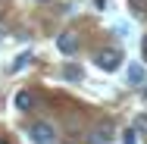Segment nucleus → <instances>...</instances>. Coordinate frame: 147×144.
<instances>
[{
    "label": "nucleus",
    "mask_w": 147,
    "mask_h": 144,
    "mask_svg": "<svg viewBox=\"0 0 147 144\" xmlns=\"http://www.w3.org/2000/svg\"><path fill=\"white\" fill-rule=\"evenodd\" d=\"M28 135H31L34 144H53V141H57V132H53L50 122H31Z\"/></svg>",
    "instance_id": "f257e3e1"
},
{
    "label": "nucleus",
    "mask_w": 147,
    "mask_h": 144,
    "mask_svg": "<svg viewBox=\"0 0 147 144\" xmlns=\"http://www.w3.org/2000/svg\"><path fill=\"white\" fill-rule=\"evenodd\" d=\"M94 63H97L103 72H116L119 66H122V53H119V50H113V47H107V50H100V53L94 57Z\"/></svg>",
    "instance_id": "f03ea898"
},
{
    "label": "nucleus",
    "mask_w": 147,
    "mask_h": 144,
    "mask_svg": "<svg viewBox=\"0 0 147 144\" xmlns=\"http://www.w3.org/2000/svg\"><path fill=\"white\" fill-rule=\"evenodd\" d=\"M57 47H59V53H66V57L75 53V50H78V34H75V31H63L57 38Z\"/></svg>",
    "instance_id": "7ed1b4c3"
},
{
    "label": "nucleus",
    "mask_w": 147,
    "mask_h": 144,
    "mask_svg": "<svg viewBox=\"0 0 147 144\" xmlns=\"http://www.w3.org/2000/svg\"><path fill=\"white\" fill-rule=\"evenodd\" d=\"M110 141H113V125H110V122L97 125V128L88 135V144H110Z\"/></svg>",
    "instance_id": "20e7f679"
},
{
    "label": "nucleus",
    "mask_w": 147,
    "mask_h": 144,
    "mask_svg": "<svg viewBox=\"0 0 147 144\" xmlns=\"http://www.w3.org/2000/svg\"><path fill=\"white\" fill-rule=\"evenodd\" d=\"M13 107H16L19 113H28L31 107H34V94H31L28 88H22V91H16V97H13Z\"/></svg>",
    "instance_id": "39448f33"
},
{
    "label": "nucleus",
    "mask_w": 147,
    "mask_h": 144,
    "mask_svg": "<svg viewBox=\"0 0 147 144\" xmlns=\"http://www.w3.org/2000/svg\"><path fill=\"white\" fill-rule=\"evenodd\" d=\"M141 78H144V69H141V66H131V69H128V82H131V85H141Z\"/></svg>",
    "instance_id": "423d86ee"
},
{
    "label": "nucleus",
    "mask_w": 147,
    "mask_h": 144,
    "mask_svg": "<svg viewBox=\"0 0 147 144\" xmlns=\"http://www.w3.org/2000/svg\"><path fill=\"white\" fill-rule=\"evenodd\" d=\"M63 75H66V78H72V82H82V69H78V66H66V69H63Z\"/></svg>",
    "instance_id": "0eeeda50"
},
{
    "label": "nucleus",
    "mask_w": 147,
    "mask_h": 144,
    "mask_svg": "<svg viewBox=\"0 0 147 144\" xmlns=\"http://www.w3.org/2000/svg\"><path fill=\"white\" fill-rule=\"evenodd\" d=\"M28 59H31V53H28V50H25V53H19V59L13 63V69H25V66H28Z\"/></svg>",
    "instance_id": "6e6552de"
},
{
    "label": "nucleus",
    "mask_w": 147,
    "mask_h": 144,
    "mask_svg": "<svg viewBox=\"0 0 147 144\" xmlns=\"http://www.w3.org/2000/svg\"><path fill=\"white\" fill-rule=\"evenodd\" d=\"M135 132H141V135H147V116L141 113L138 119H135Z\"/></svg>",
    "instance_id": "1a4fd4ad"
},
{
    "label": "nucleus",
    "mask_w": 147,
    "mask_h": 144,
    "mask_svg": "<svg viewBox=\"0 0 147 144\" xmlns=\"http://www.w3.org/2000/svg\"><path fill=\"white\" fill-rule=\"evenodd\" d=\"M125 144H135V128H128V132H125Z\"/></svg>",
    "instance_id": "9d476101"
},
{
    "label": "nucleus",
    "mask_w": 147,
    "mask_h": 144,
    "mask_svg": "<svg viewBox=\"0 0 147 144\" xmlns=\"http://www.w3.org/2000/svg\"><path fill=\"white\" fill-rule=\"evenodd\" d=\"M141 57L147 59V34H144V38H141Z\"/></svg>",
    "instance_id": "9b49d317"
},
{
    "label": "nucleus",
    "mask_w": 147,
    "mask_h": 144,
    "mask_svg": "<svg viewBox=\"0 0 147 144\" xmlns=\"http://www.w3.org/2000/svg\"><path fill=\"white\" fill-rule=\"evenodd\" d=\"M0 144H9V141H6V138H0Z\"/></svg>",
    "instance_id": "f8f14e48"
},
{
    "label": "nucleus",
    "mask_w": 147,
    "mask_h": 144,
    "mask_svg": "<svg viewBox=\"0 0 147 144\" xmlns=\"http://www.w3.org/2000/svg\"><path fill=\"white\" fill-rule=\"evenodd\" d=\"M0 34H3V22H0Z\"/></svg>",
    "instance_id": "ddd939ff"
},
{
    "label": "nucleus",
    "mask_w": 147,
    "mask_h": 144,
    "mask_svg": "<svg viewBox=\"0 0 147 144\" xmlns=\"http://www.w3.org/2000/svg\"><path fill=\"white\" fill-rule=\"evenodd\" d=\"M41 3H50V0H41Z\"/></svg>",
    "instance_id": "4468645a"
}]
</instances>
